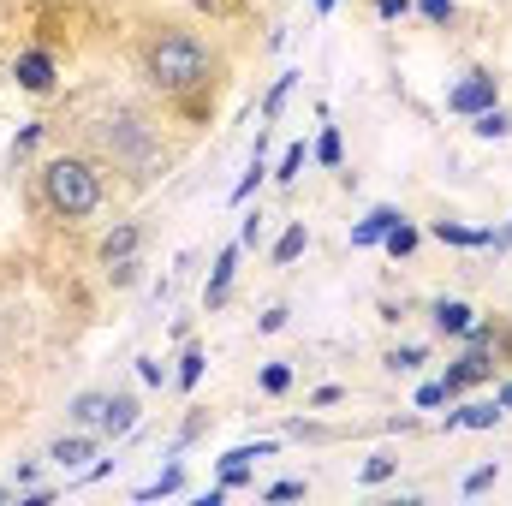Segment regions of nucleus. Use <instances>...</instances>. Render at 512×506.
<instances>
[{"instance_id":"obj_1","label":"nucleus","mask_w":512,"mask_h":506,"mask_svg":"<svg viewBox=\"0 0 512 506\" xmlns=\"http://www.w3.org/2000/svg\"><path fill=\"white\" fill-rule=\"evenodd\" d=\"M72 143L108 167L120 197L167 179L185 149V137L173 131V114L155 96H114V90H90L72 108Z\"/></svg>"},{"instance_id":"obj_2","label":"nucleus","mask_w":512,"mask_h":506,"mask_svg":"<svg viewBox=\"0 0 512 506\" xmlns=\"http://www.w3.org/2000/svg\"><path fill=\"white\" fill-rule=\"evenodd\" d=\"M131 66L143 96H155L173 120L215 114V96L227 84V54L191 24H143L131 42Z\"/></svg>"},{"instance_id":"obj_3","label":"nucleus","mask_w":512,"mask_h":506,"mask_svg":"<svg viewBox=\"0 0 512 506\" xmlns=\"http://www.w3.org/2000/svg\"><path fill=\"white\" fill-rule=\"evenodd\" d=\"M114 197H120V185H114L108 167H102L90 149H78V143L54 149V155L36 167V203H42L48 221H60V227H90Z\"/></svg>"},{"instance_id":"obj_4","label":"nucleus","mask_w":512,"mask_h":506,"mask_svg":"<svg viewBox=\"0 0 512 506\" xmlns=\"http://www.w3.org/2000/svg\"><path fill=\"white\" fill-rule=\"evenodd\" d=\"M30 346H36V322L24 316V304H18L12 292H0V387L18 381L24 358H30Z\"/></svg>"},{"instance_id":"obj_5","label":"nucleus","mask_w":512,"mask_h":506,"mask_svg":"<svg viewBox=\"0 0 512 506\" xmlns=\"http://www.w3.org/2000/svg\"><path fill=\"white\" fill-rule=\"evenodd\" d=\"M137 245H143V227H137V221H114V233L102 239V251H96V262H102V268H120V262H137Z\"/></svg>"},{"instance_id":"obj_6","label":"nucleus","mask_w":512,"mask_h":506,"mask_svg":"<svg viewBox=\"0 0 512 506\" xmlns=\"http://www.w3.org/2000/svg\"><path fill=\"white\" fill-rule=\"evenodd\" d=\"M131 429H137V393H131V387H114V393H108V411H102V429H96V435L120 441V435H131Z\"/></svg>"},{"instance_id":"obj_7","label":"nucleus","mask_w":512,"mask_h":506,"mask_svg":"<svg viewBox=\"0 0 512 506\" xmlns=\"http://www.w3.org/2000/svg\"><path fill=\"white\" fill-rule=\"evenodd\" d=\"M96 441H102V435H90V429H72V435H60V441L48 447V459H54V465H66V471H78L84 459H96Z\"/></svg>"},{"instance_id":"obj_8","label":"nucleus","mask_w":512,"mask_h":506,"mask_svg":"<svg viewBox=\"0 0 512 506\" xmlns=\"http://www.w3.org/2000/svg\"><path fill=\"white\" fill-rule=\"evenodd\" d=\"M495 108V78L489 72H477L465 90H453V114H489Z\"/></svg>"},{"instance_id":"obj_9","label":"nucleus","mask_w":512,"mask_h":506,"mask_svg":"<svg viewBox=\"0 0 512 506\" xmlns=\"http://www.w3.org/2000/svg\"><path fill=\"white\" fill-rule=\"evenodd\" d=\"M102 411H108V387H84V393L72 399L66 423H72V429H102Z\"/></svg>"},{"instance_id":"obj_10","label":"nucleus","mask_w":512,"mask_h":506,"mask_svg":"<svg viewBox=\"0 0 512 506\" xmlns=\"http://www.w3.org/2000/svg\"><path fill=\"white\" fill-rule=\"evenodd\" d=\"M233 268H239V245H227V251L215 256V274H209V292H203V304H209V310H221V304H227V292H233Z\"/></svg>"},{"instance_id":"obj_11","label":"nucleus","mask_w":512,"mask_h":506,"mask_svg":"<svg viewBox=\"0 0 512 506\" xmlns=\"http://www.w3.org/2000/svg\"><path fill=\"white\" fill-rule=\"evenodd\" d=\"M471 322H477V310H471L465 298H441V304H435V328H441V334L465 340V328H471Z\"/></svg>"},{"instance_id":"obj_12","label":"nucleus","mask_w":512,"mask_h":506,"mask_svg":"<svg viewBox=\"0 0 512 506\" xmlns=\"http://www.w3.org/2000/svg\"><path fill=\"white\" fill-rule=\"evenodd\" d=\"M18 84L36 90V96H48V90H54V60H48V54H24V60H18Z\"/></svg>"},{"instance_id":"obj_13","label":"nucleus","mask_w":512,"mask_h":506,"mask_svg":"<svg viewBox=\"0 0 512 506\" xmlns=\"http://www.w3.org/2000/svg\"><path fill=\"white\" fill-rule=\"evenodd\" d=\"M310 245V233H304V221H292L286 233H280V245H274V262H292V256H304Z\"/></svg>"},{"instance_id":"obj_14","label":"nucleus","mask_w":512,"mask_h":506,"mask_svg":"<svg viewBox=\"0 0 512 506\" xmlns=\"http://www.w3.org/2000/svg\"><path fill=\"white\" fill-rule=\"evenodd\" d=\"M197 376H203V346H185V358H179V387L191 393V387H197Z\"/></svg>"},{"instance_id":"obj_15","label":"nucleus","mask_w":512,"mask_h":506,"mask_svg":"<svg viewBox=\"0 0 512 506\" xmlns=\"http://www.w3.org/2000/svg\"><path fill=\"white\" fill-rule=\"evenodd\" d=\"M262 173H268V167H262V137H256V155H251V173H245V179H239V191H233V203H245V197H251L256 185H262Z\"/></svg>"},{"instance_id":"obj_16","label":"nucleus","mask_w":512,"mask_h":506,"mask_svg":"<svg viewBox=\"0 0 512 506\" xmlns=\"http://www.w3.org/2000/svg\"><path fill=\"white\" fill-rule=\"evenodd\" d=\"M393 465H399L393 453H376V459H370V465L358 471V483H387V477H393Z\"/></svg>"},{"instance_id":"obj_17","label":"nucleus","mask_w":512,"mask_h":506,"mask_svg":"<svg viewBox=\"0 0 512 506\" xmlns=\"http://www.w3.org/2000/svg\"><path fill=\"white\" fill-rule=\"evenodd\" d=\"M512 120L501 114V108H489V114H477V137H507Z\"/></svg>"},{"instance_id":"obj_18","label":"nucleus","mask_w":512,"mask_h":506,"mask_svg":"<svg viewBox=\"0 0 512 506\" xmlns=\"http://www.w3.org/2000/svg\"><path fill=\"white\" fill-rule=\"evenodd\" d=\"M411 245H417V227H405V221H399V227H387V251H393V256H411Z\"/></svg>"},{"instance_id":"obj_19","label":"nucleus","mask_w":512,"mask_h":506,"mask_svg":"<svg viewBox=\"0 0 512 506\" xmlns=\"http://www.w3.org/2000/svg\"><path fill=\"white\" fill-rule=\"evenodd\" d=\"M286 387H292V370L286 364H268L262 370V393H286Z\"/></svg>"},{"instance_id":"obj_20","label":"nucleus","mask_w":512,"mask_h":506,"mask_svg":"<svg viewBox=\"0 0 512 506\" xmlns=\"http://www.w3.org/2000/svg\"><path fill=\"white\" fill-rule=\"evenodd\" d=\"M298 167H304V143H292V149L280 155V173H274V179L286 185V179H298Z\"/></svg>"},{"instance_id":"obj_21","label":"nucleus","mask_w":512,"mask_h":506,"mask_svg":"<svg viewBox=\"0 0 512 506\" xmlns=\"http://www.w3.org/2000/svg\"><path fill=\"white\" fill-rule=\"evenodd\" d=\"M316 155H322V167H340V131H334V126L322 131V143H316Z\"/></svg>"},{"instance_id":"obj_22","label":"nucleus","mask_w":512,"mask_h":506,"mask_svg":"<svg viewBox=\"0 0 512 506\" xmlns=\"http://www.w3.org/2000/svg\"><path fill=\"white\" fill-rule=\"evenodd\" d=\"M292 78H298V72H286V78H274V90H268V108H262L268 120L280 114V102H286V90H292Z\"/></svg>"},{"instance_id":"obj_23","label":"nucleus","mask_w":512,"mask_h":506,"mask_svg":"<svg viewBox=\"0 0 512 506\" xmlns=\"http://www.w3.org/2000/svg\"><path fill=\"white\" fill-rule=\"evenodd\" d=\"M495 471H501V465H477V471L465 477V495H483V489L495 483Z\"/></svg>"},{"instance_id":"obj_24","label":"nucleus","mask_w":512,"mask_h":506,"mask_svg":"<svg viewBox=\"0 0 512 506\" xmlns=\"http://www.w3.org/2000/svg\"><path fill=\"white\" fill-rule=\"evenodd\" d=\"M417 405H423V411H435V405H447V387H441V381H429V387H417Z\"/></svg>"},{"instance_id":"obj_25","label":"nucleus","mask_w":512,"mask_h":506,"mask_svg":"<svg viewBox=\"0 0 512 506\" xmlns=\"http://www.w3.org/2000/svg\"><path fill=\"white\" fill-rule=\"evenodd\" d=\"M411 364H423V346H399L393 352V370H411Z\"/></svg>"},{"instance_id":"obj_26","label":"nucleus","mask_w":512,"mask_h":506,"mask_svg":"<svg viewBox=\"0 0 512 506\" xmlns=\"http://www.w3.org/2000/svg\"><path fill=\"white\" fill-rule=\"evenodd\" d=\"M298 495H304V483H274L268 489V501H298Z\"/></svg>"},{"instance_id":"obj_27","label":"nucleus","mask_w":512,"mask_h":506,"mask_svg":"<svg viewBox=\"0 0 512 506\" xmlns=\"http://www.w3.org/2000/svg\"><path fill=\"white\" fill-rule=\"evenodd\" d=\"M423 12H429L435 24H447V18H453V0H423Z\"/></svg>"},{"instance_id":"obj_28","label":"nucleus","mask_w":512,"mask_h":506,"mask_svg":"<svg viewBox=\"0 0 512 506\" xmlns=\"http://www.w3.org/2000/svg\"><path fill=\"white\" fill-rule=\"evenodd\" d=\"M376 12L382 18H405V0H376Z\"/></svg>"},{"instance_id":"obj_29","label":"nucleus","mask_w":512,"mask_h":506,"mask_svg":"<svg viewBox=\"0 0 512 506\" xmlns=\"http://www.w3.org/2000/svg\"><path fill=\"white\" fill-rule=\"evenodd\" d=\"M501 405H512V381H507V387H501Z\"/></svg>"}]
</instances>
